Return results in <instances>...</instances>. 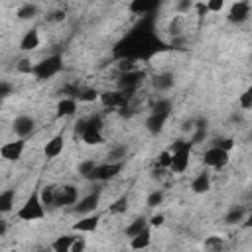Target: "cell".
I'll list each match as a JSON object with an SVG mask.
<instances>
[{
    "instance_id": "e575fe53",
    "label": "cell",
    "mask_w": 252,
    "mask_h": 252,
    "mask_svg": "<svg viewBox=\"0 0 252 252\" xmlns=\"http://www.w3.org/2000/svg\"><path fill=\"white\" fill-rule=\"evenodd\" d=\"M16 71H18V73H24V75H32V71H33V63H32V59L22 57V59L16 63Z\"/></svg>"
},
{
    "instance_id": "7402d4cb",
    "label": "cell",
    "mask_w": 252,
    "mask_h": 252,
    "mask_svg": "<svg viewBox=\"0 0 252 252\" xmlns=\"http://www.w3.org/2000/svg\"><path fill=\"white\" fill-rule=\"evenodd\" d=\"M150 226V220L146 219V217H136L126 228H124V234L128 236V238H132V236H136V234H140L142 230H146Z\"/></svg>"
},
{
    "instance_id": "1f68e13d",
    "label": "cell",
    "mask_w": 252,
    "mask_h": 252,
    "mask_svg": "<svg viewBox=\"0 0 252 252\" xmlns=\"http://www.w3.org/2000/svg\"><path fill=\"white\" fill-rule=\"evenodd\" d=\"M126 209H128V197H118V199L108 207V213H110V215H122V213H126Z\"/></svg>"
},
{
    "instance_id": "e0dca14e",
    "label": "cell",
    "mask_w": 252,
    "mask_h": 252,
    "mask_svg": "<svg viewBox=\"0 0 252 252\" xmlns=\"http://www.w3.org/2000/svg\"><path fill=\"white\" fill-rule=\"evenodd\" d=\"M173 85H175V77H173V73H169V71H159V73H156V75L152 77V87H154L156 91H159V93L169 91Z\"/></svg>"
},
{
    "instance_id": "603a6c76",
    "label": "cell",
    "mask_w": 252,
    "mask_h": 252,
    "mask_svg": "<svg viewBox=\"0 0 252 252\" xmlns=\"http://www.w3.org/2000/svg\"><path fill=\"white\" fill-rule=\"evenodd\" d=\"M75 234H63V236H57L53 242H51V250L55 252H71V246L75 242Z\"/></svg>"
},
{
    "instance_id": "4dcf8cb0",
    "label": "cell",
    "mask_w": 252,
    "mask_h": 252,
    "mask_svg": "<svg viewBox=\"0 0 252 252\" xmlns=\"http://www.w3.org/2000/svg\"><path fill=\"white\" fill-rule=\"evenodd\" d=\"M100 94L94 91V89H87V87H81V91H79V94H77V100L79 102H93V100H96Z\"/></svg>"
},
{
    "instance_id": "52a82bcc",
    "label": "cell",
    "mask_w": 252,
    "mask_h": 252,
    "mask_svg": "<svg viewBox=\"0 0 252 252\" xmlns=\"http://www.w3.org/2000/svg\"><path fill=\"white\" fill-rule=\"evenodd\" d=\"M98 98H100L102 106L104 108H110V110H122L130 102V94H126L120 89L118 91H104V93H100Z\"/></svg>"
},
{
    "instance_id": "ee69618b",
    "label": "cell",
    "mask_w": 252,
    "mask_h": 252,
    "mask_svg": "<svg viewBox=\"0 0 252 252\" xmlns=\"http://www.w3.org/2000/svg\"><path fill=\"white\" fill-rule=\"evenodd\" d=\"M191 4H193L191 0H177V10L179 12H187L191 8Z\"/></svg>"
},
{
    "instance_id": "44dd1931",
    "label": "cell",
    "mask_w": 252,
    "mask_h": 252,
    "mask_svg": "<svg viewBox=\"0 0 252 252\" xmlns=\"http://www.w3.org/2000/svg\"><path fill=\"white\" fill-rule=\"evenodd\" d=\"M209 189H211V173L209 171L197 173L191 181V191L193 193H207Z\"/></svg>"
},
{
    "instance_id": "6da1fadb",
    "label": "cell",
    "mask_w": 252,
    "mask_h": 252,
    "mask_svg": "<svg viewBox=\"0 0 252 252\" xmlns=\"http://www.w3.org/2000/svg\"><path fill=\"white\" fill-rule=\"evenodd\" d=\"M77 134L89 146L102 144L104 142V136H102V120H100V116H91L87 120H81L77 124Z\"/></svg>"
},
{
    "instance_id": "f6af8a7d",
    "label": "cell",
    "mask_w": 252,
    "mask_h": 252,
    "mask_svg": "<svg viewBox=\"0 0 252 252\" xmlns=\"http://www.w3.org/2000/svg\"><path fill=\"white\" fill-rule=\"evenodd\" d=\"M8 94H10V85H8L6 81H2V83H0V96L6 98Z\"/></svg>"
},
{
    "instance_id": "3957f363",
    "label": "cell",
    "mask_w": 252,
    "mask_h": 252,
    "mask_svg": "<svg viewBox=\"0 0 252 252\" xmlns=\"http://www.w3.org/2000/svg\"><path fill=\"white\" fill-rule=\"evenodd\" d=\"M16 217H18L20 220H28V222H32V220H41V219L45 217V205H43V201H41V195H39L37 191H33V193L26 199V203L16 211Z\"/></svg>"
},
{
    "instance_id": "ac0fdd59",
    "label": "cell",
    "mask_w": 252,
    "mask_h": 252,
    "mask_svg": "<svg viewBox=\"0 0 252 252\" xmlns=\"http://www.w3.org/2000/svg\"><path fill=\"white\" fill-rule=\"evenodd\" d=\"M75 112H77V98H73V96H63V98L57 102V108H55L57 118H71V116H75Z\"/></svg>"
},
{
    "instance_id": "b9f144b4",
    "label": "cell",
    "mask_w": 252,
    "mask_h": 252,
    "mask_svg": "<svg viewBox=\"0 0 252 252\" xmlns=\"http://www.w3.org/2000/svg\"><path fill=\"white\" fill-rule=\"evenodd\" d=\"M85 248H87V244H85L83 236H77L75 242H73V246H71V252H83Z\"/></svg>"
},
{
    "instance_id": "9c48e42d",
    "label": "cell",
    "mask_w": 252,
    "mask_h": 252,
    "mask_svg": "<svg viewBox=\"0 0 252 252\" xmlns=\"http://www.w3.org/2000/svg\"><path fill=\"white\" fill-rule=\"evenodd\" d=\"M79 201V189L71 183L55 187V207H69Z\"/></svg>"
},
{
    "instance_id": "7a4b0ae2",
    "label": "cell",
    "mask_w": 252,
    "mask_h": 252,
    "mask_svg": "<svg viewBox=\"0 0 252 252\" xmlns=\"http://www.w3.org/2000/svg\"><path fill=\"white\" fill-rule=\"evenodd\" d=\"M191 146L193 142L191 140H177L173 142L171 146V165H169V171L173 173H185L187 167H189V158H191Z\"/></svg>"
},
{
    "instance_id": "d590c367",
    "label": "cell",
    "mask_w": 252,
    "mask_h": 252,
    "mask_svg": "<svg viewBox=\"0 0 252 252\" xmlns=\"http://www.w3.org/2000/svg\"><path fill=\"white\" fill-rule=\"evenodd\" d=\"M203 246L207 250H220V248H224V240L220 236H209V238H205Z\"/></svg>"
},
{
    "instance_id": "277c9868",
    "label": "cell",
    "mask_w": 252,
    "mask_h": 252,
    "mask_svg": "<svg viewBox=\"0 0 252 252\" xmlns=\"http://www.w3.org/2000/svg\"><path fill=\"white\" fill-rule=\"evenodd\" d=\"M61 69H63V57H61L59 53H55V55H49V57L41 59L39 63H35L32 75H33L37 81H45V79L55 77Z\"/></svg>"
},
{
    "instance_id": "9a60e30c",
    "label": "cell",
    "mask_w": 252,
    "mask_h": 252,
    "mask_svg": "<svg viewBox=\"0 0 252 252\" xmlns=\"http://www.w3.org/2000/svg\"><path fill=\"white\" fill-rule=\"evenodd\" d=\"M161 0H130L128 4V10L136 16H150L158 10Z\"/></svg>"
},
{
    "instance_id": "f546056e",
    "label": "cell",
    "mask_w": 252,
    "mask_h": 252,
    "mask_svg": "<svg viewBox=\"0 0 252 252\" xmlns=\"http://www.w3.org/2000/svg\"><path fill=\"white\" fill-rule=\"evenodd\" d=\"M152 112H163V114H171V100L165 96H159L154 104H152Z\"/></svg>"
},
{
    "instance_id": "f1b7e54d",
    "label": "cell",
    "mask_w": 252,
    "mask_h": 252,
    "mask_svg": "<svg viewBox=\"0 0 252 252\" xmlns=\"http://www.w3.org/2000/svg\"><path fill=\"white\" fill-rule=\"evenodd\" d=\"M240 220H244V209L242 207H232L226 217H224V222L226 224H238Z\"/></svg>"
},
{
    "instance_id": "5bb4252c",
    "label": "cell",
    "mask_w": 252,
    "mask_h": 252,
    "mask_svg": "<svg viewBox=\"0 0 252 252\" xmlns=\"http://www.w3.org/2000/svg\"><path fill=\"white\" fill-rule=\"evenodd\" d=\"M100 224V215L98 213H89V215H81V219L73 224L75 232H94Z\"/></svg>"
},
{
    "instance_id": "8fae6325",
    "label": "cell",
    "mask_w": 252,
    "mask_h": 252,
    "mask_svg": "<svg viewBox=\"0 0 252 252\" xmlns=\"http://www.w3.org/2000/svg\"><path fill=\"white\" fill-rule=\"evenodd\" d=\"M250 2L248 0H236L228 10V22L232 24H244L250 18Z\"/></svg>"
},
{
    "instance_id": "d6a6232c",
    "label": "cell",
    "mask_w": 252,
    "mask_h": 252,
    "mask_svg": "<svg viewBox=\"0 0 252 252\" xmlns=\"http://www.w3.org/2000/svg\"><path fill=\"white\" fill-rule=\"evenodd\" d=\"M94 167H96V161H94V159H83V161L79 163L77 171L81 173V177H85V179H87V177L93 173V169H94Z\"/></svg>"
},
{
    "instance_id": "ffe728a7",
    "label": "cell",
    "mask_w": 252,
    "mask_h": 252,
    "mask_svg": "<svg viewBox=\"0 0 252 252\" xmlns=\"http://www.w3.org/2000/svg\"><path fill=\"white\" fill-rule=\"evenodd\" d=\"M39 32L35 30V28H32V30H28L26 33H24V37L20 39V49L22 51H33L35 47H39Z\"/></svg>"
},
{
    "instance_id": "bcb514c9",
    "label": "cell",
    "mask_w": 252,
    "mask_h": 252,
    "mask_svg": "<svg viewBox=\"0 0 252 252\" xmlns=\"http://www.w3.org/2000/svg\"><path fill=\"white\" fill-rule=\"evenodd\" d=\"M6 230H8V222H6L4 219H2V220H0V238H2L4 234H6Z\"/></svg>"
},
{
    "instance_id": "8d00e7d4",
    "label": "cell",
    "mask_w": 252,
    "mask_h": 252,
    "mask_svg": "<svg viewBox=\"0 0 252 252\" xmlns=\"http://www.w3.org/2000/svg\"><path fill=\"white\" fill-rule=\"evenodd\" d=\"M161 201H163V191L161 189H156V191H152L150 195H148V207H158V205H161Z\"/></svg>"
},
{
    "instance_id": "7c38bea8",
    "label": "cell",
    "mask_w": 252,
    "mask_h": 252,
    "mask_svg": "<svg viewBox=\"0 0 252 252\" xmlns=\"http://www.w3.org/2000/svg\"><path fill=\"white\" fill-rule=\"evenodd\" d=\"M12 128H14V134H16L18 138H28V136L33 134V130H35V120H33V116H30V114H20V116L14 118Z\"/></svg>"
},
{
    "instance_id": "4316f807",
    "label": "cell",
    "mask_w": 252,
    "mask_h": 252,
    "mask_svg": "<svg viewBox=\"0 0 252 252\" xmlns=\"http://www.w3.org/2000/svg\"><path fill=\"white\" fill-rule=\"evenodd\" d=\"M37 12H39V8H37L35 4H32V2H28V4H24V6L18 8L16 18H18V20H32V18L37 16Z\"/></svg>"
},
{
    "instance_id": "7dc6e473",
    "label": "cell",
    "mask_w": 252,
    "mask_h": 252,
    "mask_svg": "<svg viewBox=\"0 0 252 252\" xmlns=\"http://www.w3.org/2000/svg\"><path fill=\"white\" fill-rule=\"evenodd\" d=\"M242 224H244L246 228H252V213H250V215L244 219V222H242Z\"/></svg>"
},
{
    "instance_id": "74e56055",
    "label": "cell",
    "mask_w": 252,
    "mask_h": 252,
    "mask_svg": "<svg viewBox=\"0 0 252 252\" xmlns=\"http://www.w3.org/2000/svg\"><path fill=\"white\" fill-rule=\"evenodd\" d=\"M169 165H171V152L165 150V152H161V154L158 156V167H165V169H169Z\"/></svg>"
},
{
    "instance_id": "c3c4849f",
    "label": "cell",
    "mask_w": 252,
    "mask_h": 252,
    "mask_svg": "<svg viewBox=\"0 0 252 252\" xmlns=\"http://www.w3.org/2000/svg\"><path fill=\"white\" fill-rule=\"evenodd\" d=\"M248 140H252V132H250V134H248Z\"/></svg>"
},
{
    "instance_id": "8992f818",
    "label": "cell",
    "mask_w": 252,
    "mask_h": 252,
    "mask_svg": "<svg viewBox=\"0 0 252 252\" xmlns=\"http://www.w3.org/2000/svg\"><path fill=\"white\" fill-rule=\"evenodd\" d=\"M144 77H146V73L144 71H138V69H134V71H128V73H120V79H118V89L120 91H124L126 94H134L138 89H140V85H142V81H144Z\"/></svg>"
},
{
    "instance_id": "d6986e66",
    "label": "cell",
    "mask_w": 252,
    "mask_h": 252,
    "mask_svg": "<svg viewBox=\"0 0 252 252\" xmlns=\"http://www.w3.org/2000/svg\"><path fill=\"white\" fill-rule=\"evenodd\" d=\"M63 148H65V138H63V134H57L51 140H47V144L43 148V156L47 159H53L63 152Z\"/></svg>"
},
{
    "instance_id": "836d02e7",
    "label": "cell",
    "mask_w": 252,
    "mask_h": 252,
    "mask_svg": "<svg viewBox=\"0 0 252 252\" xmlns=\"http://www.w3.org/2000/svg\"><path fill=\"white\" fill-rule=\"evenodd\" d=\"M238 104H240V108L242 110H248V108H252V85L238 96Z\"/></svg>"
},
{
    "instance_id": "ab89813d",
    "label": "cell",
    "mask_w": 252,
    "mask_h": 252,
    "mask_svg": "<svg viewBox=\"0 0 252 252\" xmlns=\"http://www.w3.org/2000/svg\"><path fill=\"white\" fill-rule=\"evenodd\" d=\"M169 33L171 35H181V18L179 16H175L173 20H171V24H169Z\"/></svg>"
},
{
    "instance_id": "4fadbf2b",
    "label": "cell",
    "mask_w": 252,
    "mask_h": 252,
    "mask_svg": "<svg viewBox=\"0 0 252 252\" xmlns=\"http://www.w3.org/2000/svg\"><path fill=\"white\" fill-rule=\"evenodd\" d=\"M98 203H100V195H98V193H89V195H85L83 199H79V201L73 205V211H75L79 217H81V215H89V213H94V211H96Z\"/></svg>"
},
{
    "instance_id": "2e32d148",
    "label": "cell",
    "mask_w": 252,
    "mask_h": 252,
    "mask_svg": "<svg viewBox=\"0 0 252 252\" xmlns=\"http://www.w3.org/2000/svg\"><path fill=\"white\" fill-rule=\"evenodd\" d=\"M169 114H163V112H150V116L146 118V130L152 134V136H158L163 132V126L167 122Z\"/></svg>"
},
{
    "instance_id": "cb8c5ba5",
    "label": "cell",
    "mask_w": 252,
    "mask_h": 252,
    "mask_svg": "<svg viewBox=\"0 0 252 252\" xmlns=\"http://www.w3.org/2000/svg\"><path fill=\"white\" fill-rule=\"evenodd\" d=\"M150 242H152V232H150V226H148L146 230H142L140 234H136V236L130 238V248L142 250V248H148Z\"/></svg>"
},
{
    "instance_id": "f35d334b",
    "label": "cell",
    "mask_w": 252,
    "mask_h": 252,
    "mask_svg": "<svg viewBox=\"0 0 252 252\" xmlns=\"http://www.w3.org/2000/svg\"><path fill=\"white\" fill-rule=\"evenodd\" d=\"M213 146H219V148L230 152V150L234 148V140H232V138H217V140L213 142Z\"/></svg>"
},
{
    "instance_id": "d4e9b609",
    "label": "cell",
    "mask_w": 252,
    "mask_h": 252,
    "mask_svg": "<svg viewBox=\"0 0 252 252\" xmlns=\"http://www.w3.org/2000/svg\"><path fill=\"white\" fill-rule=\"evenodd\" d=\"M16 205V191L14 189H4L0 193V213H10Z\"/></svg>"
},
{
    "instance_id": "7bdbcfd3",
    "label": "cell",
    "mask_w": 252,
    "mask_h": 252,
    "mask_svg": "<svg viewBox=\"0 0 252 252\" xmlns=\"http://www.w3.org/2000/svg\"><path fill=\"white\" fill-rule=\"evenodd\" d=\"M163 215H154L152 219H150V226H161L163 224Z\"/></svg>"
},
{
    "instance_id": "60d3db41",
    "label": "cell",
    "mask_w": 252,
    "mask_h": 252,
    "mask_svg": "<svg viewBox=\"0 0 252 252\" xmlns=\"http://www.w3.org/2000/svg\"><path fill=\"white\" fill-rule=\"evenodd\" d=\"M224 4H226V0H207L209 12H220L224 8Z\"/></svg>"
},
{
    "instance_id": "83f0119b",
    "label": "cell",
    "mask_w": 252,
    "mask_h": 252,
    "mask_svg": "<svg viewBox=\"0 0 252 252\" xmlns=\"http://www.w3.org/2000/svg\"><path fill=\"white\" fill-rule=\"evenodd\" d=\"M39 195H41V201L45 207H55V185H45L39 191Z\"/></svg>"
},
{
    "instance_id": "5b68a950",
    "label": "cell",
    "mask_w": 252,
    "mask_h": 252,
    "mask_svg": "<svg viewBox=\"0 0 252 252\" xmlns=\"http://www.w3.org/2000/svg\"><path fill=\"white\" fill-rule=\"evenodd\" d=\"M124 169V161H104V163H96V167L93 169V173L87 177L89 181H96V183H106L114 177L120 175V171Z\"/></svg>"
},
{
    "instance_id": "ba28073f",
    "label": "cell",
    "mask_w": 252,
    "mask_h": 252,
    "mask_svg": "<svg viewBox=\"0 0 252 252\" xmlns=\"http://www.w3.org/2000/svg\"><path fill=\"white\" fill-rule=\"evenodd\" d=\"M230 156V152H226V150H222V148H219V146H211L209 150H205V154H203V163L207 165V167H213V169H220V167H224L226 163H228V158Z\"/></svg>"
},
{
    "instance_id": "30bf717a",
    "label": "cell",
    "mask_w": 252,
    "mask_h": 252,
    "mask_svg": "<svg viewBox=\"0 0 252 252\" xmlns=\"http://www.w3.org/2000/svg\"><path fill=\"white\" fill-rule=\"evenodd\" d=\"M26 150V138H16L12 142H6L2 148H0V156L6 159V161H16L22 158Z\"/></svg>"
},
{
    "instance_id": "484cf974",
    "label": "cell",
    "mask_w": 252,
    "mask_h": 252,
    "mask_svg": "<svg viewBox=\"0 0 252 252\" xmlns=\"http://www.w3.org/2000/svg\"><path fill=\"white\" fill-rule=\"evenodd\" d=\"M126 156H128V146L124 144H116L108 150V156L106 159L108 161H126Z\"/></svg>"
}]
</instances>
